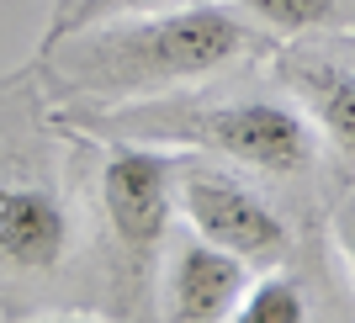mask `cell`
Here are the masks:
<instances>
[{
	"mask_svg": "<svg viewBox=\"0 0 355 323\" xmlns=\"http://www.w3.org/2000/svg\"><path fill=\"white\" fill-rule=\"evenodd\" d=\"M334 244H340L345 265H350V276H355V191L340 202V212H334Z\"/></svg>",
	"mask_w": 355,
	"mask_h": 323,
	"instance_id": "cell-11",
	"label": "cell"
},
{
	"mask_svg": "<svg viewBox=\"0 0 355 323\" xmlns=\"http://www.w3.org/2000/svg\"><path fill=\"white\" fill-rule=\"evenodd\" d=\"M260 32H318L345 16V0H234Z\"/></svg>",
	"mask_w": 355,
	"mask_h": 323,
	"instance_id": "cell-9",
	"label": "cell"
},
{
	"mask_svg": "<svg viewBox=\"0 0 355 323\" xmlns=\"http://www.w3.org/2000/svg\"><path fill=\"white\" fill-rule=\"evenodd\" d=\"M286 85L297 90L313 128L340 154H355V69L350 64L297 53V59H286Z\"/></svg>",
	"mask_w": 355,
	"mask_h": 323,
	"instance_id": "cell-7",
	"label": "cell"
},
{
	"mask_svg": "<svg viewBox=\"0 0 355 323\" xmlns=\"http://www.w3.org/2000/svg\"><path fill=\"white\" fill-rule=\"evenodd\" d=\"M234 318L239 323H302L308 318V297H302V286L286 276L282 265H270V270H260L244 286Z\"/></svg>",
	"mask_w": 355,
	"mask_h": 323,
	"instance_id": "cell-8",
	"label": "cell"
},
{
	"mask_svg": "<svg viewBox=\"0 0 355 323\" xmlns=\"http://www.w3.org/2000/svg\"><path fill=\"white\" fill-rule=\"evenodd\" d=\"M175 212L186 218L196 238H207L218 250L239 254L250 270H270L292 254V228L266 196L244 186L228 170H212V164H191L180 159L175 175Z\"/></svg>",
	"mask_w": 355,
	"mask_h": 323,
	"instance_id": "cell-4",
	"label": "cell"
},
{
	"mask_svg": "<svg viewBox=\"0 0 355 323\" xmlns=\"http://www.w3.org/2000/svg\"><path fill=\"white\" fill-rule=\"evenodd\" d=\"M74 218L48 180L0 175V276L48 281L69 265Z\"/></svg>",
	"mask_w": 355,
	"mask_h": 323,
	"instance_id": "cell-5",
	"label": "cell"
},
{
	"mask_svg": "<svg viewBox=\"0 0 355 323\" xmlns=\"http://www.w3.org/2000/svg\"><path fill=\"white\" fill-rule=\"evenodd\" d=\"M154 6H175V0H53L43 43H59L80 27H96V21H112V16H128V11H154Z\"/></svg>",
	"mask_w": 355,
	"mask_h": 323,
	"instance_id": "cell-10",
	"label": "cell"
},
{
	"mask_svg": "<svg viewBox=\"0 0 355 323\" xmlns=\"http://www.w3.org/2000/svg\"><path fill=\"white\" fill-rule=\"evenodd\" d=\"M260 48V27L234 0H186L128 11L43 43V74L96 106L154 101L234 69Z\"/></svg>",
	"mask_w": 355,
	"mask_h": 323,
	"instance_id": "cell-1",
	"label": "cell"
},
{
	"mask_svg": "<svg viewBox=\"0 0 355 323\" xmlns=\"http://www.w3.org/2000/svg\"><path fill=\"white\" fill-rule=\"evenodd\" d=\"M175 175L180 159L164 154L159 143L117 138V148L101 159L96 207L112 238V292L117 308L128 313H144V297L154 292L164 234L175 222Z\"/></svg>",
	"mask_w": 355,
	"mask_h": 323,
	"instance_id": "cell-3",
	"label": "cell"
},
{
	"mask_svg": "<svg viewBox=\"0 0 355 323\" xmlns=\"http://www.w3.org/2000/svg\"><path fill=\"white\" fill-rule=\"evenodd\" d=\"M80 128H96L106 138H133L159 148H207L218 159H234L244 170L266 175H297L318 154V128L308 112L270 96H234V101H122L80 112Z\"/></svg>",
	"mask_w": 355,
	"mask_h": 323,
	"instance_id": "cell-2",
	"label": "cell"
},
{
	"mask_svg": "<svg viewBox=\"0 0 355 323\" xmlns=\"http://www.w3.org/2000/svg\"><path fill=\"white\" fill-rule=\"evenodd\" d=\"M244 286H250V265L191 234L159 276V308L175 323H223L239 313Z\"/></svg>",
	"mask_w": 355,
	"mask_h": 323,
	"instance_id": "cell-6",
	"label": "cell"
}]
</instances>
